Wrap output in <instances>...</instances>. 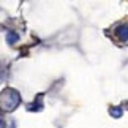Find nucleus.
Returning <instances> with one entry per match:
<instances>
[{
	"instance_id": "f257e3e1",
	"label": "nucleus",
	"mask_w": 128,
	"mask_h": 128,
	"mask_svg": "<svg viewBox=\"0 0 128 128\" xmlns=\"http://www.w3.org/2000/svg\"><path fill=\"white\" fill-rule=\"evenodd\" d=\"M21 104V93L13 87H6L0 92V111L13 112Z\"/></svg>"
},
{
	"instance_id": "f03ea898",
	"label": "nucleus",
	"mask_w": 128,
	"mask_h": 128,
	"mask_svg": "<svg viewBox=\"0 0 128 128\" xmlns=\"http://www.w3.org/2000/svg\"><path fill=\"white\" fill-rule=\"evenodd\" d=\"M114 33H116V36L119 38V40H120L122 43L128 41V24H126V22H124V24H119V26L116 27Z\"/></svg>"
},
{
	"instance_id": "7ed1b4c3",
	"label": "nucleus",
	"mask_w": 128,
	"mask_h": 128,
	"mask_svg": "<svg viewBox=\"0 0 128 128\" xmlns=\"http://www.w3.org/2000/svg\"><path fill=\"white\" fill-rule=\"evenodd\" d=\"M27 109L28 111H41L43 109V93H40V95L36 96V100L27 106Z\"/></svg>"
},
{
	"instance_id": "20e7f679",
	"label": "nucleus",
	"mask_w": 128,
	"mask_h": 128,
	"mask_svg": "<svg viewBox=\"0 0 128 128\" xmlns=\"http://www.w3.org/2000/svg\"><path fill=\"white\" fill-rule=\"evenodd\" d=\"M109 116L112 119H120L122 116H124V109H122V106H109Z\"/></svg>"
},
{
	"instance_id": "39448f33",
	"label": "nucleus",
	"mask_w": 128,
	"mask_h": 128,
	"mask_svg": "<svg viewBox=\"0 0 128 128\" xmlns=\"http://www.w3.org/2000/svg\"><path fill=\"white\" fill-rule=\"evenodd\" d=\"M14 126H16V124H14L13 119L6 120L2 114H0V128H14Z\"/></svg>"
},
{
	"instance_id": "423d86ee",
	"label": "nucleus",
	"mask_w": 128,
	"mask_h": 128,
	"mask_svg": "<svg viewBox=\"0 0 128 128\" xmlns=\"http://www.w3.org/2000/svg\"><path fill=\"white\" fill-rule=\"evenodd\" d=\"M18 33H14V32H8V35H6V41L10 43V44H14L18 41Z\"/></svg>"
}]
</instances>
